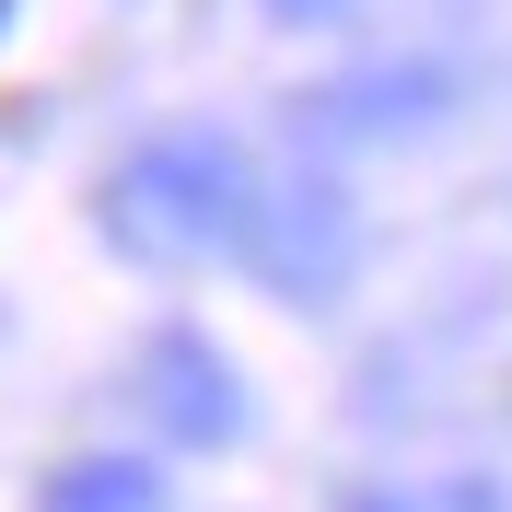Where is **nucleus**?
I'll use <instances>...</instances> for the list:
<instances>
[{
    "mask_svg": "<svg viewBox=\"0 0 512 512\" xmlns=\"http://www.w3.org/2000/svg\"><path fill=\"white\" fill-rule=\"evenodd\" d=\"M105 233H117L140 268H198V256H222V245L256 233V163L233 152V140H210V128L152 140V152L105 187Z\"/></svg>",
    "mask_w": 512,
    "mask_h": 512,
    "instance_id": "1",
    "label": "nucleus"
},
{
    "mask_svg": "<svg viewBox=\"0 0 512 512\" xmlns=\"http://www.w3.org/2000/svg\"><path fill=\"white\" fill-rule=\"evenodd\" d=\"M140 408H152L163 443L187 454H222L233 431H245V396H233V361L198 338V326H163L152 350H140Z\"/></svg>",
    "mask_w": 512,
    "mask_h": 512,
    "instance_id": "2",
    "label": "nucleus"
},
{
    "mask_svg": "<svg viewBox=\"0 0 512 512\" xmlns=\"http://www.w3.org/2000/svg\"><path fill=\"white\" fill-rule=\"evenodd\" d=\"M35 512H163V478L140 454H70L59 478L35 489Z\"/></svg>",
    "mask_w": 512,
    "mask_h": 512,
    "instance_id": "3",
    "label": "nucleus"
},
{
    "mask_svg": "<svg viewBox=\"0 0 512 512\" xmlns=\"http://www.w3.org/2000/svg\"><path fill=\"white\" fill-rule=\"evenodd\" d=\"M268 12H280V24H338L350 0H268Z\"/></svg>",
    "mask_w": 512,
    "mask_h": 512,
    "instance_id": "4",
    "label": "nucleus"
},
{
    "mask_svg": "<svg viewBox=\"0 0 512 512\" xmlns=\"http://www.w3.org/2000/svg\"><path fill=\"white\" fill-rule=\"evenodd\" d=\"M350 512H408V501H350Z\"/></svg>",
    "mask_w": 512,
    "mask_h": 512,
    "instance_id": "5",
    "label": "nucleus"
}]
</instances>
